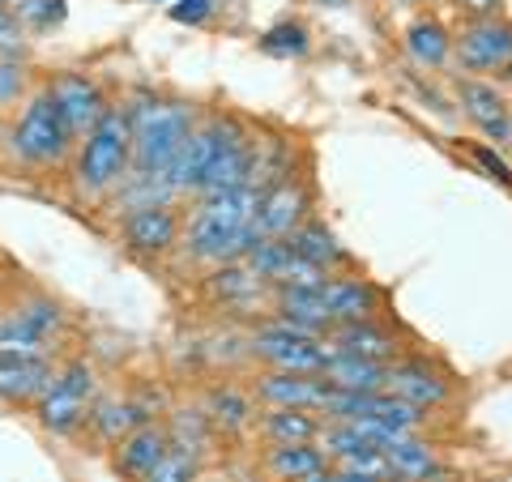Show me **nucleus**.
I'll list each match as a JSON object with an SVG mask.
<instances>
[{
	"label": "nucleus",
	"instance_id": "nucleus-1",
	"mask_svg": "<svg viewBox=\"0 0 512 482\" xmlns=\"http://www.w3.org/2000/svg\"><path fill=\"white\" fill-rule=\"evenodd\" d=\"M124 111L133 124V171H167L197 128V111L180 99L141 94Z\"/></svg>",
	"mask_w": 512,
	"mask_h": 482
},
{
	"label": "nucleus",
	"instance_id": "nucleus-2",
	"mask_svg": "<svg viewBox=\"0 0 512 482\" xmlns=\"http://www.w3.org/2000/svg\"><path fill=\"white\" fill-rule=\"evenodd\" d=\"M133 171V124L124 107H111L86 141H77L73 184L82 197H111Z\"/></svg>",
	"mask_w": 512,
	"mask_h": 482
},
{
	"label": "nucleus",
	"instance_id": "nucleus-3",
	"mask_svg": "<svg viewBox=\"0 0 512 482\" xmlns=\"http://www.w3.org/2000/svg\"><path fill=\"white\" fill-rule=\"evenodd\" d=\"M73 141L77 137L69 133V124H64L56 99L47 90H39L26 99L22 116L9 124L5 146H9V158H18L22 167H52L73 150Z\"/></svg>",
	"mask_w": 512,
	"mask_h": 482
},
{
	"label": "nucleus",
	"instance_id": "nucleus-4",
	"mask_svg": "<svg viewBox=\"0 0 512 482\" xmlns=\"http://www.w3.org/2000/svg\"><path fill=\"white\" fill-rule=\"evenodd\" d=\"M94 401H99V384H94V367L73 359L56 367V380L47 384V393L35 401L39 423L52 431V436H69L77 423L90 419Z\"/></svg>",
	"mask_w": 512,
	"mask_h": 482
},
{
	"label": "nucleus",
	"instance_id": "nucleus-5",
	"mask_svg": "<svg viewBox=\"0 0 512 482\" xmlns=\"http://www.w3.org/2000/svg\"><path fill=\"white\" fill-rule=\"evenodd\" d=\"M248 355L269 363V372L320 376L325 363L333 359V346H329V337H303L295 329H286L282 320H265V325L248 337Z\"/></svg>",
	"mask_w": 512,
	"mask_h": 482
},
{
	"label": "nucleus",
	"instance_id": "nucleus-6",
	"mask_svg": "<svg viewBox=\"0 0 512 482\" xmlns=\"http://www.w3.org/2000/svg\"><path fill=\"white\" fill-rule=\"evenodd\" d=\"M47 94L56 99L60 116H64V124H69V133H73L77 141H86L94 128L103 124L107 111H111L103 86L94 82V77H86V73H60V77H52Z\"/></svg>",
	"mask_w": 512,
	"mask_h": 482
},
{
	"label": "nucleus",
	"instance_id": "nucleus-7",
	"mask_svg": "<svg viewBox=\"0 0 512 482\" xmlns=\"http://www.w3.org/2000/svg\"><path fill=\"white\" fill-rule=\"evenodd\" d=\"M252 393H256V401H265V410L282 406V410L325 414V401L333 393V384L325 376H303V372H265V376H256Z\"/></svg>",
	"mask_w": 512,
	"mask_h": 482
},
{
	"label": "nucleus",
	"instance_id": "nucleus-8",
	"mask_svg": "<svg viewBox=\"0 0 512 482\" xmlns=\"http://www.w3.org/2000/svg\"><path fill=\"white\" fill-rule=\"evenodd\" d=\"M453 52L470 73H500L512 60V26L495 18H478L457 35Z\"/></svg>",
	"mask_w": 512,
	"mask_h": 482
},
{
	"label": "nucleus",
	"instance_id": "nucleus-9",
	"mask_svg": "<svg viewBox=\"0 0 512 482\" xmlns=\"http://www.w3.org/2000/svg\"><path fill=\"white\" fill-rule=\"evenodd\" d=\"M312 197L299 180H282L278 188H269L261 197V210H256V231L261 239H291L303 222H308Z\"/></svg>",
	"mask_w": 512,
	"mask_h": 482
},
{
	"label": "nucleus",
	"instance_id": "nucleus-10",
	"mask_svg": "<svg viewBox=\"0 0 512 482\" xmlns=\"http://www.w3.org/2000/svg\"><path fill=\"white\" fill-rule=\"evenodd\" d=\"M214 158H218V128H214V116L192 128V137L184 141V150L175 154V163L167 167V180L171 188L180 192H197L201 197V188L205 180H210V167H214Z\"/></svg>",
	"mask_w": 512,
	"mask_h": 482
},
{
	"label": "nucleus",
	"instance_id": "nucleus-11",
	"mask_svg": "<svg viewBox=\"0 0 512 482\" xmlns=\"http://www.w3.org/2000/svg\"><path fill=\"white\" fill-rule=\"evenodd\" d=\"M120 235L137 256H163L180 244V218H175L171 205H150V210L124 214Z\"/></svg>",
	"mask_w": 512,
	"mask_h": 482
},
{
	"label": "nucleus",
	"instance_id": "nucleus-12",
	"mask_svg": "<svg viewBox=\"0 0 512 482\" xmlns=\"http://www.w3.org/2000/svg\"><path fill=\"white\" fill-rule=\"evenodd\" d=\"M52 380H56V367L47 363V355L0 350V397L5 401H39Z\"/></svg>",
	"mask_w": 512,
	"mask_h": 482
},
{
	"label": "nucleus",
	"instance_id": "nucleus-13",
	"mask_svg": "<svg viewBox=\"0 0 512 482\" xmlns=\"http://www.w3.org/2000/svg\"><path fill=\"white\" fill-rule=\"evenodd\" d=\"M457 103H461V111H466V116L495 141V146H512V116H508V103L500 99V90H495L491 82H474V77L457 82Z\"/></svg>",
	"mask_w": 512,
	"mask_h": 482
},
{
	"label": "nucleus",
	"instance_id": "nucleus-14",
	"mask_svg": "<svg viewBox=\"0 0 512 482\" xmlns=\"http://www.w3.org/2000/svg\"><path fill=\"white\" fill-rule=\"evenodd\" d=\"M384 393L402 397L419 410H431L448 397V380L440 372H431V367L419 359H397V363H389V384H384Z\"/></svg>",
	"mask_w": 512,
	"mask_h": 482
},
{
	"label": "nucleus",
	"instance_id": "nucleus-15",
	"mask_svg": "<svg viewBox=\"0 0 512 482\" xmlns=\"http://www.w3.org/2000/svg\"><path fill=\"white\" fill-rule=\"evenodd\" d=\"M320 299H325V312L333 325H355V320H372L376 312V286H367L363 278H325L320 286Z\"/></svg>",
	"mask_w": 512,
	"mask_h": 482
},
{
	"label": "nucleus",
	"instance_id": "nucleus-16",
	"mask_svg": "<svg viewBox=\"0 0 512 482\" xmlns=\"http://www.w3.org/2000/svg\"><path fill=\"white\" fill-rule=\"evenodd\" d=\"M167 453H171L167 427L146 423V427H137L133 436H124V440L116 444V465H120V474H128L133 482H141Z\"/></svg>",
	"mask_w": 512,
	"mask_h": 482
},
{
	"label": "nucleus",
	"instance_id": "nucleus-17",
	"mask_svg": "<svg viewBox=\"0 0 512 482\" xmlns=\"http://www.w3.org/2000/svg\"><path fill=\"white\" fill-rule=\"evenodd\" d=\"M154 410H158V401L150 406V401H137V397H103V401H94L90 423L103 440L120 444L124 436H133L137 427H146L154 419Z\"/></svg>",
	"mask_w": 512,
	"mask_h": 482
},
{
	"label": "nucleus",
	"instance_id": "nucleus-18",
	"mask_svg": "<svg viewBox=\"0 0 512 482\" xmlns=\"http://www.w3.org/2000/svg\"><path fill=\"white\" fill-rule=\"evenodd\" d=\"M320 376H325L333 389H346V393H384V384H389V363L333 350V359L325 363V372Z\"/></svg>",
	"mask_w": 512,
	"mask_h": 482
},
{
	"label": "nucleus",
	"instance_id": "nucleus-19",
	"mask_svg": "<svg viewBox=\"0 0 512 482\" xmlns=\"http://www.w3.org/2000/svg\"><path fill=\"white\" fill-rule=\"evenodd\" d=\"M329 346L342 355H359V359H376V363H393L397 355V337H389L372 320H355V325H333Z\"/></svg>",
	"mask_w": 512,
	"mask_h": 482
},
{
	"label": "nucleus",
	"instance_id": "nucleus-20",
	"mask_svg": "<svg viewBox=\"0 0 512 482\" xmlns=\"http://www.w3.org/2000/svg\"><path fill=\"white\" fill-rule=\"evenodd\" d=\"M265 470L278 482H308L329 470V457L320 444H274L265 457Z\"/></svg>",
	"mask_w": 512,
	"mask_h": 482
},
{
	"label": "nucleus",
	"instance_id": "nucleus-21",
	"mask_svg": "<svg viewBox=\"0 0 512 482\" xmlns=\"http://www.w3.org/2000/svg\"><path fill=\"white\" fill-rule=\"evenodd\" d=\"M175 197H180V192L171 188L167 171H128V175H124V184L111 192V201H116L124 214L150 210V205H171Z\"/></svg>",
	"mask_w": 512,
	"mask_h": 482
},
{
	"label": "nucleus",
	"instance_id": "nucleus-22",
	"mask_svg": "<svg viewBox=\"0 0 512 482\" xmlns=\"http://www.w3.org/2000/svg\"><path fill=\"white\" fill-rule=\"evenodd\" d=\"M286 244L295 248V256H303L308 265H316L320 273H333L338 265L350 261L346 248L338 244V235H333L329 227H320V222H303V227L291 239H286Z\"/></svg>",
	"mask_w": 512,
	"mask_h": 482
},
{
	"label": "nucleus",
	"instance_id": "nucleus-23",
	"mask_svg": "<svg viewBox=\"0 0 512 482\" xmlns=\"http://www.w3.org/2000/svg\"><path fill=\"white\" fill-rule=\"evenodd\" d=\"M256 427H261L269 444H316L320 431H325L312 419V410H282V406H269Z\"/></svg>",
	"mask_w": 512,
	"mask_h": 482
},
{
	"label": "nucleus",
	"instance_id": "nucleus-24",
	"mask_svg": "<svg viewBox=\"0 0 512 482\" xmlns=\"http://www.w3.org/2000/svg\"><path fill=\"white\" fill-rule=\"evenodd\" d=\"M384 457H389L393 474H402L410 482H423V478H431L440 470L436 448L423 444V440H414V436H397L393 444H384Z\"/></svg>",
	"mask_w": 512,
	"mask_h": 482
},
{
	"label": "nucleus",
	"instance_id": "nucleus-25",
	"mask_svg": "<svg viewBox=\"0 0 512 482\" xmlns=\"http://www.w3.org/2000/svg\"><path fill=\"white\" fill-rule=\"evenodd\" d=\"M406 52L414 64H423V69H440L448 52H453V39H448V30L436 18H419L406 30Z\"/></svg>",
	"mask_w": 512,
	"mask_h": 482
},
{
	"label": "nucleus",
	"instance_id": "nucleus-26",
	"mask_svg": "<svg viewBox=\"0 0 512 482\" xmlns=\"http://www.w3.org/2000/svg\"><path fill=\"white\" fill-rule=\"evenodd\" d=\"M201 410L210 414V423L218 431H244L252 423V401H248V393L231 389V384H218V389L205 393V406Z\"/></svg>",
	"mask_w": 512,
	"mask_h": 482
},
{
	"label": "nucleus",
	"instance_id": "nucleus-27",
	"mask_svg": "<svg viewBox=\"0 0 512 482\" xmlns=\"http://www.w3.org/2000/svg\"><path fill=\"white\" fill-rule=\"evenodd\" d=\"M261 278L248 269V261H231V265H218L210 273V295L222 303H248L256 291H261Z\"/></svg>",
	"mask_w": 512,
	"mask_h": 482
},
{
	"label": "nucleus",
	"instance_id": "nucleus-28",
	"mask_svg": "<svg viewBox=\"0 0 512 482\" xmlns=\"http://www.w3.org/2000/svg\"><path fill=\"white\" fill-rule=\"evenodd\" d=\"M210 431H214L210 414H205L201 406H192V410H175V414H171L167 436H171V448H184V453H192V457H205Z\"/></svg>",
	"mask_w": 512,
	"mask_h": 482
},
{
	"label": "nucleus",
	"instance_id": "nucleus-29",
	"mask_svg": "<svg viewBox=\"0 0 512 482\" xmlns=\"http://www.w3.org/2000/svg\"><path fill=\"white\" fill-rule=\"evenodd\" d=\"M64 0H18L13 5V18L22 22V30H35V35H43V30H52L64 22Z\"/></svg>",
	"mask_w": 512,
	"mask_h": 482
},
{
	"label": "nucleus",
	"instance_id": "nucleus-30",
	"mask_svg": "<svg viewBox=\"0 0 512 482\" xmlns=\"http://www.w3.org/2000/svg\"><path fill=\"white\" fill-rule=\"evenodd\" d=\"M141 482H201V457L184 453V448H171Z\"/></svg>",
	"mask_w": 512,
	"mask_h": 482
},
{
	"label": "nucleus",
	"instance_id": "nucleus-31",
	"mask_svg": "<svg viewBox=\"0 0 512 482\" xmlns=\"http://www.w3.org/2000/svg\"><path fill=\"white\" fill-rule=\"evenodd\" d=\"M261 52L265 56H303V52H308V30L295 26V22H282L274 30H265Z\"/></svg>",
	"mask_w": 512,
	"mask_h": 482
},
{
	"label": "nucleus",
	"instance_id": "nucleus-32",
	"mask_svg": "<svg viewBox=\"0 0 512 482\" xmlns=\"http://www.w3.org/2000/svg\"><path fill=\"white\" fill-rule=\"evenodd\" d=\"M214 9H218V0H171L167 13L175 22H184V26H201V22L214 18Z\"/></svg>",
	"mask_w": 512,
	"mask_h": 482
},
{
	"label": "nucleus",
	"instance_id": "nucleus-33",
	"mask_svg": "<svg viewBox=\"0 0 512 482\" xmlns=\"http://www.w3.org/2000/svg\"><path fill=\"white\" fill-rule=\"evenodd\" d=\"M22 82H26V69H22V64H18V60H0V107L18 99Z\"/></svg>",
	"mask_w": 512,
	"mask_h": 482
},
{
	"label": "nucleus",
	"instance_id": "nucleus-34",
	"mask_svg": "<svg viewBox=\"0 0 512 482\" xmlns=\"http://www.w3.org/2000/svg\"><path fill=\"white\" fill-rule=\"evenodd\" d=\"M474 158H478V163H483V167H487V171H491L500 184H508V188H512V171H508V163H504L500 154H491L487 146H474Z\"/></svg>",
	"mask_w": 512,
	"mask_h": 482
},
{
	"label": "nucleus",
	"instance_id": "nucleus-35",
	"mask_svg": "<svg viewBox=\"0 0 512 482\" xmlns=\"http://www.w3.org/2000/svg\"><path fill=\"white\" fill-rule=\"evenodd\" d=\"M329 482H410V478H402V474L376 478V474H350V470H329Z\"/></svg>",
	"mask_w": 512,
	"mask_h": 482
},
{
	"label": "nucleus",
	"instance_id": "nucleus-36",
	"mask_svg": "<svg viewBox=\"0 0 512 482\" xmlns=\"http://www.w3.org/2000/svg\"><path fill=\"white\" fill-rule=\"evenodd\" d=\"M500 5V0H461V9H470V13H478V18H487V13Z\"/></svg>",
	"mask_w": 512,
	"mask_h": 482
},
{
	"label": "nucleus",
	"instance_id": "nucleus-37",
	"mask_svg": "<svg viewBox=\"0 0 512 482\" xmlns=\"http://www.w3.org/2000/svg\"><path fill=\"white\" fill-rule=\"evenodd\" d=\"M9 18H13V13H9V9H5V0H0V26H5V22H9Z\"/></svg>",
	"mask_w": 512,
	"mask_h": 482
},
{
	"label": "nucleus",
	"instance_id": "nucleus-38",
	"mask_svg": "<svg viewBox=\"0 0 512 482\" xmlns=\"http://www.w3.org/2000/svg\"><path fill=\"white\" fill-rule=\"evenodd\" d=\"M316 5H329V9H338V5H346V0H316Z\"/></svg>",
	"mask_w": 512,
	"mask_h": 482
},
{
	"label": "nucleus",
	"instance_id": "nucleus-39",
	"mask_svg": "<svg viewBox=\"0 0 512 482\" xmlns=\"http://www.w3.org/2000/svg\"><path fill=\"white\" fill-rule=\"evenodd\" d=\"M500 77H508V82H512V60L504 64V69H500Z\"/></svg>",
	"mask_w": 512,
	"mask_h": 482
},
{
	"label": "nucleus",
	"instance_id": "nucleus-40",
	"mask_svg": "<svg viewBox=\"0 0 512 482\" xmlns=\"http://www.w3.org/2000/svg\"><path fill=\"white\" fill-rule=\"evenodd\" d=\"M5 5H9V0H5ZM13 5H18V0H13Z\"/></svg>",
	"mask_w": 512,
	"mask_h": 482
},
{
	"label": "nucleus",
	"instance_id": "nucleus-41",
	"mask_svg": "<svg viewBox=\"0 0 512 482\" xmlns=\"http://www.w3.org/2000/svg\"><path fill=\"white\" fill-rule=\"evenodd\" d=\"M410 5H419V0H410Z\"/></svg>",
	"mask_w": 512,
	"mask_h": 482
}]
</instances>
